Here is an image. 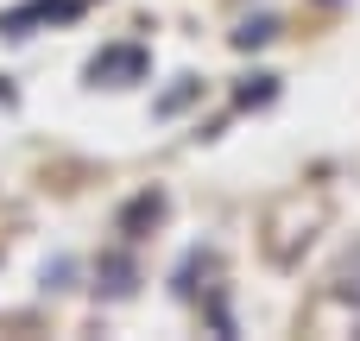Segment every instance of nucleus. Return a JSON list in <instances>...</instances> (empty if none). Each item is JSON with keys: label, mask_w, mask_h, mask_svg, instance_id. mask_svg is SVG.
Wrapping results in <instances>:
<instances>
[{"label": "nucleus", "mask_w": 360, "mask_h": 341, "mask_svg": "<svg viewBox=\"0 0 360 341\" xmlns=\"http://www.w3.org/2000/svg\"><path fill=\"white\" fill-rule=\"evenodd\" d=\"M146 70H152L146 44H108V51H95V57H89V82H95V89H127V82H146Z\"/></svg>", "instance_id": "nucleus-1"}, {"label": "nucleus", "mask_w": 360, "mask_h": 341, "mask_svg": "<svg viewBox=\"0 0 360 341\" xmlns=\"http://www.w3.org/2000/svg\"><path fill=\"white\" fill-rule=\"evenodd\" d=\"M76 13H82V0H32V6L0 13V32L25 38V32H32V25H44V19H76Z\"/></svg>", "instance_id": "nucleus-2"}, {"label": "nucleus", "mask_w": 360, "mask_h": 341, "mask_svg": "<svg viewBox=\"0 0 360 341\" xmlns=\"http://www.w3.org/2000/svg\"><path fill=\"white\" fill-rule=\"evenodd\" d=\"M95 278H101V291H108V297H133V259H120V253H108Z\"/></svg>", "instance_id": "nucleus-3"}, {"label": "nucleus", "mask_w": 360, "mask_h": 341, "mask_svg": "<svg viewBox=\"0 0 360 341\" xmlns=\"http://www.w3.org/2000/svg\"><path fill=\"white\" fill-rule=\"evenodd\" d=\"M158 221H165V196H139V202L120 215V228H127V234H139V228H158Z\"/></svg>", "instance_id": "nucleus-4"}, {"label": "nucleus", "mask_w": 360, "mask_h": 341, "mask_svg": "<svg viewBox=\"0 0 360 341\" xmlns=\"http://www.w3.org/2000/svg\"><path fill=\"white\" fill-rule=\"evenodd\" d=\"M196 95H202V82H196V76H177V82H171V89L158 95V114H184V108H190Z\"/></svg>", "instance_id": "nucleus-5"}, {"label": "nucleus", "mask_w": 360, "mask_h": 341, "mask_svg": "<svg viewBox=\"0 0 360 341\" xmlns=\"http://www.w3.org/2000/svg\"><path fill=\"white\" fill-rule=\"evenodd\" d=\"M272 95H278V76H253V82H240L234 101H240V108H266Z\"/></svg>", "instance_id": "nucleus-6"}, {"label": "nucleus", "mask_w": 360, "mask_h": 341, "mask_svg": "<svg viewBox=\"0 0 360 341\" xmlns=\"http://www.w3.org/2000/svg\"><path fill=\"white\" fill-rule=\"evenodd\" d=\"M272 32H278V25H272V19H247V25H240V32H234V44H240V51H253V44H266V38H272Z\"/></svg>", "instance_id": "nucleus-7"}]
</instances>
